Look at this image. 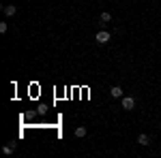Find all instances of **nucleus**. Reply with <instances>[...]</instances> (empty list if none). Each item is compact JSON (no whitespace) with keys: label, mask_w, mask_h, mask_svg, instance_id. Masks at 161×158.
<instances>
[{"label":"nucleus","mask_w":161,"mask_h":158,"mask_svg":"<svg viewBox=\"0 0 161 158\" xmlns=\"http://www.w3.org/2000/svg\"><path fill=\"white\" fill-rule=\"evenodd\" d=\"M110 38H112V34L108 32V30H99V32L95 34V41H97L99 45H105V43H108Z\"/></svg>","instance_id":"f257e3e1"},{"label":"nucleus","mask_w":161,"mask_h":158,"mask_svg":"<svg viewBox=\"0 0 161 158\" xmlns=\"http://www.w3.org/2000/svg\"><path fill=\"white\" fill-rule=\"evenodd\" d=\"M120 103H123V109H127V111H131L133 107H136V98L133 96H123Z\"/></svg>","instance_id":"f03ea898"},{"label":"nucleus","mask_w":161,"mask_h":158,"mask_svg":"<svg viewBox=\"0 0 161 158\" xmlns=\"http://www.w3.org/2000/svg\"><path fill=\"white\" fill-rule=\"evenodd\" d=\"M110 96L112 98H123L125 96V94H123V88H120V85H114V88L110 90Z\"/></svg>","instance_id":"7ed1b4c3"},{"label":"nucleus","mask_w":161,"mask_h":158,"mask_svg":"<svg viewBox=\"0 0 161 158\" xmlns=\"http://www.w3.org/2000/svg\"><path fill=\"white\" fill-rule=\"evenodd\" d=\"M137 143H140V145H150V137L146 133L137 135Z\"/></svg>","instance_id":"20e7f679"},{"label":"nucleus","mask_w":161,"mask_h":158,"mask_svg":"<svg viewBox=\"0 0 161 158\" xmlns=\"http://www.w3.org/2000/svg\"><path fill=\"white\" fill-rule=\"evenodd\" d=\"M15 13H17V7H13V4H9V7H4V15H7V17H13Z\"/></svg>","instance_id":"39448f33"},{"label":"nucleus","mask_w":161,"mask_h":158,"mask_svg":"<svg viewBox=\"0 0 161 158\" xmlns=\"http://www.w3.org/2000/svg\"><path fill=\"white\" fill-rule=\"evenodd\" d=\"M2 152H4L7 156H9V154H13V152H15V143H9V145H4V147H2Z\"/></svg>","instance_id":"423d86ee"},{"label":"nucleus","mask_w":161,"mask_h":158,"mask_svg":"<svg viewBox=\"0 0 161 158\" xmlns=\"http://www.w3.org/2000/svg\"><path fill=\"white\" fill-rule=\"evenodd\" d=\"M101 22H103V24H108V22H112V13L103 11V13H101Z\"/></svg>","instance_id":"0eeeda50"},{"label":"nucleus","mask_w":161,"mask_h":158,"mask_svg":"<svg viewBox=\"0 0 161 158\" xmlns=\"http://www.w3.org/2000/svg\"><path fill=\"white\" fill-rule=\"evenodd\" d=\"M75 137H86V128L84 126H77L75 128Z\"/></svg>","instance_id":"6e6552de"},{"label":"nucleus","mask_w":161,"mask_h":158,"mask_svg":"<svg viewBox=\"0 0 161 158\" xmlns=\"http://www.w3.org/2000/svg\"><path fill=\"white\" fill-rule=\"evenodd\" d=\"M7 30H9V26L4 24V22H0V32H2V34H4V32H7Z\"/></svg>","instance_id":"1a4fd4ad"}]
</instances>
